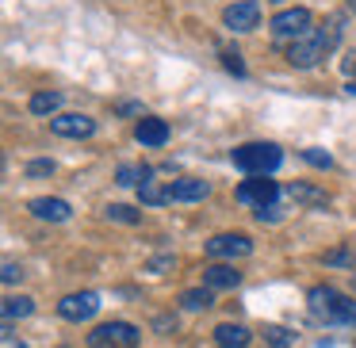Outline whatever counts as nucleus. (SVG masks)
Masks as SVG:
<instances>
[{
	"instance_id": "b1692460",
	"label": "nucleus",
	"mask_w": 356,
	"mask_h": 348,
	"mask_svg": "<svg viewBox=\"0 0 356 348\" xmlns=\"http://www.w3.org/2000/svg\"><path fill=\"white\" fill-rule=\"evenodd\" d=\"M222 65H226L230 73H238V77H245V65H241V58L234 54V50H222Z\"/></svg>"
},
{
	"instance_id": "bb28decb",
	"label": "nucleus",
	"mask_w": 356,
	"mask_h": 348,
	"mask_svg": "<svg viewBox=\"0 0 356 348\" xmlns=\"http://www.w3.org/2000/svg\"><path fill=\"white\" fill-rule=\"evenodd\" d=\"M134 176H142V169H134V165H123V169H119V180H115V184L131 188V184H138Z\"/></svg>"
},
{
	"instance_id": "f8f14e48",
	"label": "nucleus",
	"mask_w": 356,
	"mask_h": 348,
	"mask_svg": "<svg viewBox=\"0 0 356 348\" xmlns=\"http://www.w3.org/2000/svg\"><path fill=\"white\" fill-rule=\"evenodd\" d=\"M27 210H31L35 218H42V222H65V218L73 215V207L65 199H54V195H39V199L27 203Z\"/></svg>"
},
{
	"instance_id": "7ed1b4c3",
	"label": "nucleus",
	"mask_w": 356,
	"mask_h": 348,
	"mask_svg": "<svg viewBox=\"0 0 356 348\" xmlns=\"http://www.w3.org/2000/svg\"><path fill=\"white\" fill-rule=\"evenodd\" d=\"M230 161L238 165L245 176H268V172H276L280 165H284V154H280V146H272V142H245V146H238L230 154Z\"/></svg>"
},
{
	"instance_id": "dca6fc26",
	"label": "nucleus",
	"mask_w": 356,
	"mask_h": 348,
	"mask_svg": "<svg viewBox=\"0 0 356 348\" xmlns=\"http://www.w3.org/2000/svg\"><path fill=\"white\" fill-rule=\"evenodd\" d=\"M4 322H16V317H27V314H35V299H27V295H12V299H4Z\"/></svg>"
},
{
	"instance_id": "5701e85b",
	"label": "nucleus",
	"mask_w": 356,
	"mask_h": 348,
	"mask_svg": "<svg viewBox=\"0 0 356 348\" xmlns=\"http://www.w3.org/2000/svg\"><path fill=\"white\" fill-rule=\"evenodd\" d=\"M302 161H310L314 169H333V157L322 154V149H302Z\"/></svg>"
},
{
	"instance_id": "f3484780",
	"label": "nucleus",
	"mask_w": 356,
	"mask_h": 348,
	"mask_svg": "<svg viewBox=\"0 0 356 348\" xmlns=\"http://www.w3.org/2000/svg\"><path fill=\"white\" fill-rule=\"evenodd\" d=\"M27 108H31V115H54V111L62 108V96L58 92H35Z\"/></svg>"
},
{
	"instance_id": "0eeeda50",
	"label": "nucleus",
	"mask_w": 356,
	"mask_h": 348,
	"mask_svg": "<svg viewBox=\"0 0 356 348\" xmlns=\"http://www.w3.org/2000/svg\"><path fill=\"white\" fill-rule=\"evenodd\" d=\"M253 253V241L245 233H215L207 241V256L211 260H234V256H249Z\"/></svg>"
},
{
	"instance_id": "393cba45",
	"label": "nucleus",
	"mask_w": 356,
	"mask_h": 348,
	"mask_svg": "<svg viewBox=\"0 0 356 348\" xmlns=\"http://www.w3.org/2000/svg\"><path fill=\"white\" fill-rule=\"evenodd\" d=\"M0 279H4V283H19V279H24V268H19L16 260H8V264H4V272H0Z\"/></svg>"
},
{
	"instance_id": "c756f323",
	"label": "nucleus",
	"mask_w": 356,
	"mask_h": 348,
	"mask_svg": "<svg viewBox=\"0 0 356 348\" xmlns=\"http://www.w3.org/2000/svg\"><path fill=\"white\" fill-rule=\"evenodd\" d=\"M4 348H27V345H16V337H12V325L4 322Z\"/></svg>"
},
{
	"instance_id": "a878e982",
	"label": "nucleus",
	"mask_w": 356,
	"mask_h": 348,
	"mask_svg": "<svg viewBox=\"0 0 356 348\" xmlns=\"http://www.w3.org/2000/svg\"><path fill=\"white\" fill-rule=\"evenodd\" d=\"M325 264H341V268H353V253H345V249H333V253H325Z\"/></svg>"
},
{
	"instance_id": "20e7f679",
	"label": "nucleus",
	"mask_w": 356,
	"mask_h": 348,
	"mask_svg": "<svg viewBox=\"0 0 356 348\" xmlns=\"http://www.w3.org/2000/svg\"><path fill=\"white\" fill-rule=\"evenodd\" d=\"M142 333L131 322H108L88 333V348H138Z\"/></svg>"
},
{
	"instance_id": "9b49d317",
	"label": "nucleus",
	"mask_w": 356,
	"mask_h": 348,
	"mask_svg": "<svg viewBox=\"0 0 356 348\" xmlns=\"http://www.w3.org/2000/svg\"><path fill=\"white\" fill-rule=\"evenodd\" d=\"M50 131H54L58 138H88V134H96V119H88V115H54L50 119Z\"/></svg>"
},
{
	"instance_id": "423d86ee",
	"label": "nucleus",
	"mask_w": 356,
	"mask_h": 348,
	"mask_svg": "<svg viewBox=\"0 0 356 348\" xmlns=\"http://www.w3.org/2000/svg\"><path fill=\"white\" fill-rule=\"evenodd\" d=\"M310 31V12L307 8H287L280 12V16H272V35H276L280 42H299L302 35Z\"/></svg>"
},
{
	"instance_id": "7c9ffc66",
	"label": "nucleus",
	"mask_w": 356,
	"mask_h": 348,
	"mask_svg": "<svg viewBox=\"0 0 356 348\" xmlns=\"http://www.w3.org/2000/svg\"><path fill=\"white\" fill-rule=\"evenodd\" d=\"M345 92H353V96H356V81H348V88H345Z\"/></svg>"
},
{
	"instance_id": "a211bd4d",
	"label": "nucleus",
	"mask_w": 356,
	"mask_h": 348,
	"mask_svg": "<svg viewBox=\"0 0 356 348\" xmlns=\"http://www.w3.org/2000/svg\"><path fill=\"white\" fill-rule=\"evenodd\" d=\"M211 302H215L211 299V287H188V291L180 295V306L184 310H207Z\"/></svg>"
},
{
	"instance_id": "aec40b11",
	"label": "nucleus",
	"mask_w": 356,
	"mask_h": 348,
	"mask_svg": "<svg viewBox=\"0 0 356 348\" xmlns=\"http://www.w3.org/2000/svg\"><path fill=\"white\" fill-rule=\"evenodd\" d=\"M291 199H299V203H310V207H325V192H314V188H307V184H291Z\"/></svg>"
},
{
	"instance_id": "2f4dec72",
	"label": "nucleus",
	"mask_w": 356,
	"mask_h": 348,
	"mask_svg": "<svg viewBox=\"0 0 356 348\" xmlns=\"http://www.w3.org/2000/svg\"><path fill=\"white\" fill-rule=\"evenodd\" d=\"M348 12H356V0H348Z\"/></svg>"
},
{
	"instance_id": "9d476101",
	"label": "nucleus",
	"mask_w": 356,
	"mask_h": 348,
	"mask_svg": "<svg viewBox=\"0 0 356 348\" xmlns=\"http://www.w3.org/2000/svg\"><path fill=\"white\" fill-rule=\"evenodd\" d=\"M211 195V184L207 180H195V176H184V180H172L165 188V203H200Z\"/></svg>"
},
{
	"instance_id": "4be33fe9",
	"label": "nucleus",
	"mask_w": 356,
	"mask_h": 348,
	"mask_svg": "<svg viewBox=\"0 0 356 348\" xmlns=\"http://www.w3.org/2000/svg\"><path fill=\"white\" fill-rule=\"evenodd\" d=\"M108 218H115V222H127V226L142 222L138 210H134V207H123V203H111V207H108Z\"/></svg>"
},
{
	"instance_id": "cd10ccee",
	"label": "nucleus",
	"mask_w": 356,
	"mask_h": 348,
	"mask_svg": "<svg viewBox=\"0 0 356 348\" xmlns=\"http://www.w3.org/2000/svg\"><path fill=\"white\" fill-rule=\"evenodd\" d=\"M54 172V161H31L27 165V176H50Z\"/></svg>"
},
{
	"instance_id": "72a5a7b5",
	"label": "nucleus",
	"mask_w": 356,
	"mask_h": 348,
	"mask_svg": "<svg viewBox=\"0 0 356 348\" xmlns=\"http://www.w3.org/2000/svg\"><path fill=\"white\" fill-rule=\"evenodd\" d=\"M62 348H70V345H62Z\"/></svg>"
},
{
	"instance_id": "f257e3e1",
	"label": "nucleus",
	"mask_w": 356,
	"mask_h": 348,
	"mask_svg": "<svg viewBox=\"0 0 356 348\" xmlns=\"http://www.w3.org/2000/svg\"><path fill=\"white\" fill-rule=\"evenodd\" d=\"M337 39H341V27L337 24L310 27L299 42H291V47H287V62H291L295 69H314V65L322 62L333 47H337Z\"/></svg>"
},
{
	"instance_id": "39448f33",
	"label": "nucleus",
	"mask_w": 356,
	"mask_h": 348,
	"mask_svg": "<svg viewBox=\"0 0 356 348\" xmlns=\"http://www.w3.org/2000/svg\"><path fill=\"white\" fill-rule=\"evenodd\" d=\"M276 195H280L276 180H264V176H249V180L238 184V199L249 203V207H257V210L276 207Z\"/></svg>"
},
{
	"instance_id": "c85d7f7f",
	"label": "nucleus",
	"mask_w": 356,
	"mask_h": 348,
	"mask_svg": "<svg viewBox=\"0 0 356 348\" xmlns=\"http://www.w3.org/2000/svg\"><path fill=\"white\" fill-rule=\"evenodd\" d=\"M119 115H138V111H142V103H131V100H127V103H119Z\"/></svg>"
},
{
	"instance_id": "ddd939ff",
	"label": "nucleus",
	"mask_w": 356,
	"mask_h": 348,
	"mask_svg": "<svg viewBox=\"0 0 356 348\" xmlns=\"http://www.w3.org/2000/svg\"><path fill=\"white\" fill-rule=\"evenodd\" d=\"M134 138L142 142V146H165L169 142V123L165 119H157V115H146V119H138V126H134Z\"/></svg>"
},
{
	"instance_id": "412c9836",
	"label": "nucleus",
	"mask_w": 356,
	"mask_h": 348,
	"mask_svg": "<svg viewBox=\"0 0 356 348\" xmlns=\"http://www.w3.org/2000/svg\"><path fill=\"white\" fill-rule=\"evenodd\" d=\"M264 340H268L272 348H287V345H295V337L287 329H280V325H264Z\"/></svg>"
},
{
	"instance_id": "1a4fd4ad",
	"label": "nucleus",
	"mask_w": 356,
	"mask_h": 348,
	"mask_svg": "<svg viewBox=\"0 0 356 348\" xmlns=\"http://www.w3.org/2000/svg\"><path fill=\"white\" fill-rule=\"evenodd\" d=\"M222 24L230 27V31H253V27L261 24V4H257V0H238V4H230V8L222 12Z\"/></svg>"
},
{
	"instance_id": "4468645a",
	"label": "nucleus",
	"mask_w": 356,
	"mask_h": 348,
	"mask_svg": "<svg viewBox=\"0 0 356 348\" xmlns=\"http://www.w3.org/2000/svg\"><path fill=\"white\" fill-rule=\"evenodd\" d=\"M241 272H234L230 264H207L203 268V283L211 287V291H226V287H238Z\"/></svg>"
},
{
	"instance_id": "473e14b6",
	"label": "nucleus",
	"mask_w": 356,
	"mask_h": 348,
	"mask_svg": "<svg viewBox=\"0 0 356 348\" xmlns=\"http://www.w3.org/2000/svg\"><path fill=\"white\" fill-rule=\"evenodd\" d=\"M218 348H226V345H218Z\"/></svg>"
},
{
	"instance_id": "6e6552de",
	"label": "nucleus",
	"mask_w": 356,
	"mask_h": 348,
	"mask_svg": "<svg viewBox=\"0 0 356 348\" xmlns=\"http://www.w3.org/2000/svg\"><path fill=\"white\" fill-rule=\"evenodd\" d=\"M100 310V295L96 291H81V295H65L62 302H58V314L65 317V322H88V317Z\"/></svg>"
},
{
	"instance_id": "f03ea898",
	"label": "nucleus",
	"mask_w": 356,
	"mask_h": 348,
	"mask_svg": "<svg viewBox=\"0 0 356 348\" xmlns=\"http://www.w3.org/2000/svg\"><path fill=\"white\" fill-rule=\"evenodd\" d=\"M310 317L322 325H348V329H356V302L345 299L341 291H333V287H310Z\"/></svg>"
},
{
	"instance_id": "6ab92c4d",
	"label": "nucleus",
	"mask_w": 356,
	"mask_h": 348,
	"mask_svg": "<svg viewBox=\"0 0 356 348\" xmlns=\"http://www.w3.org/2000/svg\"><path fill=\"white\" fill-rule=\"evenodd\" d=\"M138 195H142V203H165V188H157V180H149V169H142Z\"/></svg>"
},
{
	"instance_id": "2eb2a0df",
	"label": "nucleus",
	"mask_w": 356,
	"mask_h": 348,
	"mask_svg": "<svg viewBox=\"0 0 356 348\" xmlns=\"http://www.w3.org/2000/svg\"><path fill=\"white\" fill-rule=\"evenodd\" d=\"M215 337H218V345H226V348H245L249 345V329L245 325H234V322H222L215 329Z\"/></svg>"
}]
</instances>
